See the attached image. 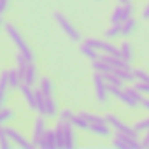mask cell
<instances>
[{
    "mask_svg": "<svg viewBox=\"0 0 149 149\" xmlns=\"http://www.w3.org/2000/svg\"><path fill=\"white\" fill-rule=\"evenodd\" d=\"M54 132H56L60 147H74V144H76V139L74 137L76 135H74V125L72 123L58 119V123L54 126Z\"/></svg>",
    "mask_w": 149,
    "mask_h": 149,
    "instance_id": "obj_1",
    "label": "cell"
},
{
    "mask_svg": "<svg viewBox=\"0 0 149 149\" xmlns=\"http://www.w3.org/2000/svg\"><path fill=\"white\" fill-rule=\"evenodd\" d=\"M4 28H6V33L9 35L11 42L18 47V51H19V53H23L28 60H32V61H33V53H32V49L28 47V44H26V40L23 39V35L18 32V28H16L13 23H4Z\"/></svg>",
    "mask_w": 149,
    "mask_h": 149,
    "instance_id": "obj_2",
    "label": "cell"
},
{
    "mask_svg": "<svg viewBox=\"0 0 149 149\" xmlns=\"http://www.w3.org/2000/svg\"><path fill=\"white\" fill-rule=\"evenodd\" d=\"M53 18H54V19H56V23L61 26V30L67 33V37H70V40H72V42H81V35H79V32L70 25V21H68L61 13H58V11H56V13H53Z\"/></svg>",
    "mask_w": 149,
    "mask_h": 149,
    "instance_id": "obj_3",
    "label": "cell"
},
{
    "mask_svg": "<svg viewBox=\"0 0 149 149\" xmlns=\"http://www.w3.org/2000/svg\"><path fill=\"white\" fill-rule=\"evenodd\" d=\"M84 42H88V44H91L95 49H98L102 54H112V56H121V51H119V47H116L114 44H111L109 40H100V39H95V37H90V39H86Z\"/></svg>",
    "mask_w": 149,
    "mask_h": 149,
    "instance_id": "obj_4",
    "label": "cell"
},
{
    "mask_svg": "<svg viewBox=\"0 0 149 149\" xmlns=\"http://www.w3.org/2000/svg\"><path fill=\"white\" fill-rule=\"evenodd\" d=\"M104 118H105V121H107V123H109V125H111V126L116 130V132H121V133H128L130 137H133V139H139V132H137L133 126L130 128V126H128L126 123H123V121H121L118 116H114V114H105Z\"/></svg>",
    "mask_w": 149,
    "mask_h": 149,
    "instance_id": "obj_5",
    "label": "cell"
},
{
    "mask_svg": "<svg viewBox=\"0 0 149 149\" xmlns=\"http://www.w3.org/2000/svg\"><path fill=\"white\" fill-rule=\"evenodd\" d=\"M93 83H95L97 100H98L100 104H105V102H107V97H109V88H107V81H105V77H104L102 72H97V70H95Z\"/></svg>",
    "mask_w": 149,
    "mask_h": 149,
    "instance_id": "obj_6",
    "label": "cell"
},
{
    "mask_svg": "<svg viewBox=\"0 0 149 149\" xmlns=\"http://www.w3.org/2000/svg\"><path fill=\"white\" fill-rule=\"evenodd\" d=\"M112 146H114V147H121V149H126V147L139 149V147H142V142H139L137 139L130 137L128 133L116 132V135L112 137Z\"/></svg>",
    "mask_w": 149,
    "mask_h": 149,
    "instance_id": "obj_7",
    "label": "cell"
},
{
    "mask_svg": "<svg viewBox=\"0 0 149 149\" xmlns=\"http://www.w3.org/2000/svg\"><path fill=\"white\" fill-rule=\"evenodd\" d=\"M2 128H4V132L7 133L9 140H13V144L19 146L21 149H35V144H33V142H28L26 137H25L23 133H19L18 130H14V128H7V126H2Z\"/></svg>",
    "mask_w": 149,
    "mask_h": 149,
    "instance_id": "obj_8",
    "label": "cell"
},
{
    "mask_svg": "<svg viewBox=\"0 0 149 149\" xmlns=\"http://www.w3.org/2000/svg\"><path fill=\"white\" fill-rule=\"evenodd\" d=\"M44 118L42 114H39V118L35 119V125H33V135H32V142L35 144V147H40V142L46 135V123H44Z\"/></svg>",
    "mask_w": 149,
    "mask_h": 149,
    "instance_id": "obj_9",
    "label": "cell"
},
{
    "mask_svg": "<svg viewBox=\"0 0 149 149\" xmlns=\"http://www.w3.org/2000/svg\"><path fill=\"white\" fill-rule=\"evenodd\" d=\"M19 90H21V95H23V98H25V102L28 104V107L32 109V111H37V100H35V90H32V86H28V84H21L19 86Z\"/></svg>",
    "mask_w": 149,
    "mask_h": 149,
    "instance_id": "obj_10",
    "label": "cell"
},
{
    "mask_svg": "<svg viewBox=\"0 0 149 149\" xmlns=\"http://www.w3.org/2000/svg\"><path fill=\"white\" fill-rule=\"evenodd\" d=\"M11 88L9 84V68L7 70H2L0 74V104H6V98H7V90Z\"/></svg>",
    "mask_w": 149,
    "mask_h": 149,
    "instance_id": "obj_11",
    "label": "cell"
},
{
    "mask_svg": "<svg viewBox=\"0 0 149 149\" xmlns=\"http://www.w3.org/2000/svg\"><path fill=\"white\" fill-rule=\"evenodd\" d=\"M23 83L28 84V86H33L37 83V68L33 65V61L26 67V70L23 72Z\"/></svg>",
    "mask_w": 149,
    "mask_h": 149,
    "instance_id": "obj_12",
    "label": "cell"
},
{
    "mask_svg": "<svg viewBox=\"0 0 149 149\" xmlns=\"http://www.w3.org/2000/svg\"><path fill=\"white\" fill-rule=\"evenodd\" d=\"M81 53L86 56V58H90L91 61H95V60H100V51L98 49H95L91 44H88V42H84V44H81Z\"/></svg>",
    "mask_w": 149,
    "mask_h": 149,
    "instance_id": "obj_13",
    "label": "cell"
},
{
    "mask_svg": "<svg viewBox=\"0 0 149 149\" xmlns=\"http://www.w3.org/2000/svg\"><path fill=\"white\" fill-rule=\"evenodd\" d=\"M9 84L11 88H19L23 84V77H21V72L18 70V67L9 68Z\"/></svg>",
    "mask_w": 149,
    "mask_h": 149,
    "instance_id": "obj_14",
    "label": "cell"
},
{
    "mask_svg": "<svg viewBox=\"0 0 149 149\" xmlns=\"http://www.w3.org/2000/svg\"><path fill=\"white\" fill-rule=\"evenodd\" d=\"M135 28H137V19L128 18V19H125V21L121 23V35H123V37H128L130 33H133Z\"/></svg>",
    "mask_w": 149,
    "mask_h": 149,
    "instance_id": "obj_15",
    "label": "cell"
},
{
    "mask_svg": "<svg viewBox=\"0 0 149 149\" xmlns=\"http://www.w3.org/2000/svg\"><path fill=\"white\" fill-rule=\"evenodd\" d=\"M39 88L42 90L44 97H53V91H54V86H53V81L49 77H42L39 81Z\"/></svg>",
    "mask_w": 149,
    "mask_h": 149,
    "instance_id": "obj_16",
    "label": "cell"
},
{
    "mask_svg": "<svg viewBox=\"0 0 149 149\" xmlns=\"http://www.w3.org/2000/svg\"><path fill=\"white\" fill-rule=\"evenodd\" d=\"M58 114V107H56V102L53 97H46V118H54Z\"/></svg>",
    "mask_w": 149,
    "mask_h": 149,
    "instance_id": "obj_17",
    "label": "cell"
},
{
    "mask_svg": "<svg viewBox=\"0 0 149 149\" xmlns=\"http://www.w3.org/2000/svg\"><path fill=\"white\" fill-rule=\"evenodd\" d=\"M72 125L76 126V128H79V130H86V132H90V123H88V119L79 112V114H76L74 116V121H72Z\"/></svg>",
    "mask_w": 149,
    "mask_h": 149,
    "instance_id": "obj_18",
    "label": "cell"
},
{
    "mask_svg": "<svg viewBox=\"0 0 149 149\" xmlns=\"http://www.w3.org/2000/svg\"><path fill=\"white\" fill-rule=\"evenodd\" d=\"M119 51H121V58H125L126 61H132V58H133V47H132L130 42H126V40L121 42Z\"/></svg>",
    "mask_w": 149,
    "mask_h": 149,
    "instance_id": "obj_19",
    "label": "cell"
},
{
    "mask_svg": "<svg viewBox=\"0 0 149 149\" xmlns=\"http://www.w3.org/2000/svg\"><path fill=\"white\" fill-rule=\"evenodd\" d=\"M125 21V16H123V6L119 4L114 11H112V14H111V25H121Z\"/></svg>",
    "mask_w": 149,
    "mask_h": 149,
    "instance_id": "obj_20",
    "label": "cell"
},
{
    "mask_svg": "<svg viewBox=\"0 0 149 149\" xmlns=\"http://www.w3.org/2000/svg\"><path fill=\"white\" fill-rule=\"evenodd\" d=\"M104 77H105V81H107V84H112V86H125V81L119 77V76H116L114 72H107V74H104Z\"/></svg>",
    "mask_w": 149,
    "mask_h": 149,
    "instance_id": "obj_21",
    "label": "cell"
},
{
    "mask_svg": "<svg viewBox=\"0 0 149 149\" xmlns=\"http://www.w3.org/2000/svg\"><path fill=\"white\" fill-rule=\"evenodd\" d=\"M93 68L97 72H102V74H107V72H112V67L109 63H105L104 60H95L93 61Z\"/></svg>",
    "mask_w": 149,
    "mask_h": 149,
    "instance_id": "obj_22",
    "label": "cell"
},
{
    "mask_svg": "<svg viewBox=\"0 0 149 149\" xmlns=\"http://www.w3.org/2000/svg\"><path fill=\"white\" fill-rule=\"evenodd\" d=\"M121 35V25H111L109 30H105V39H118Z\"/></svg>",
    "mask_w": 149,
    "mask_h": 149,
    "instance_id": "obj_23",
    "label": "cell"
},
{
    "mask_svg": "<svg viewBox=\"0 0 149 149\" xmlns=\"http://www.w3.org/2000/svg\"><path fill=\"white\" fill-rule=\"evenodd\" d=\"M14 118V111L13 109H9V107H2V112H0V123L2 125H6L9 119H13Z\"/></svg>",
    "mask_w": 149,
    "mask_h": 149,
    "instance_id": "obj_24",
    "label": "cell"
},
{
    "mask_svg": "<svg viewBox=\"0 0 149 149\" xmlns=\"http://www.w3.org/2000/svg\"><path fill=\"white\" fill-rule=\"evenodd\" d=\"M133 128L140 133V132H149V118H142V119H139L135 125H133Z\"/></svg>",
    "mask_w": 149,
    "mask_h": 149,
    "instance_id": "obj_25",
    "label": "cell"
},
{
    "mask_svg": "<svg viewBox=\"0 0 149 149\" xmlns=\"http://www.w3.org/2000/svg\"><path fill=\"white\" fill-rule=\"evenodd\" d=\"M133 74H135V81L149 83V74H147L146 70H142V68H135V70H133Z\"/></svg>",
    "mask_w": 149,
    "mask_h": 149,
    "instance_id": "obj_26",
    "label": "cell"
},
{
    "mask_svg": "<svg viewBox=\"0 0 149 149\" xmlns=\"http://www.w3.org/2000/svg\"><path fill=\"white\" fill-rule=\"evenodd\" d=\"M74 116H76V114H72V111H70V109H63V111L60 112V119L68 121V123H72V121H74Z\"/></svg>",
    "mask_w": 149,
    "mask_h": 149,
    "instance_id": "obj_27",
    "label": "cell"
},
{
    "mask_svg": "<svg viewBox=\"0 0 149 149\" xmlns=\"http://www.w3.org/2000/svg\"><path fill=\"white\" fill-rule=\"evenodd\" d=\"M139 91H142L144 95H149V83H140V81H135V84H133Z\"/></svg>",
    "mask_w": 149,
    "mask_h": 149,
    "instance_id": "obj_28",
    "label": "cell"
},
{
    "mask_svg": "<svg viewBox=\"0 0 149 149\" xmlns=\"http://www.w3.org/2000/svg\"><path fill=\"white\" fill-rule=\"evenodd\" d=\"M7 7H9V0H0V13H6L7 11Z\"/></svg>",
    "mask_w": 149,
    "mask_h": 149,
    "instance_id": "obj_29",
    "label": "cell"
},
{
    "mask_svg": "<svg viewBox=\"0 0 149 149\" xmlns=\"http://www.w3.org/2000/svg\"><path fill=\"white\" fill-rule=\"evenodd\" d=\"M142 18H144V19H149V4L144 7V11H142Z\"/></svg>",
    "mask_w": 149,
    "mask_h": 149,
    "instance_id": "obj_30",
    "label": "cell"
},
{
    "mask_svg": "<svg viewBox=\"0 0 149 149\" xmlns=\"http://www.w3.org/2000/svg\"><path fill=\"white\" fill-rule=\"evenodd\" d=\"M142 109H146V111L149 112V98H144V100H142Z\"/></svg>",
    "mask_w": 149,
    "mask_h": 149,
    "instance_id": "obj_31",
    "label": "cell"
},
{
    "mask_svg": "<svg viewBox=\"0 0 149 149\" xmlns=\"http://www.w3.org/2000/svg\"><path fill=\"white\" fill-rule=\"evenodd\" d=\"M126 2H130V0H119V4H126Z\"/></svg>",
    "mask_w": 149,
    "mask_h": 149,
    "instance_id": "obj_32",
    "label": "cell"
}]
</instances>
